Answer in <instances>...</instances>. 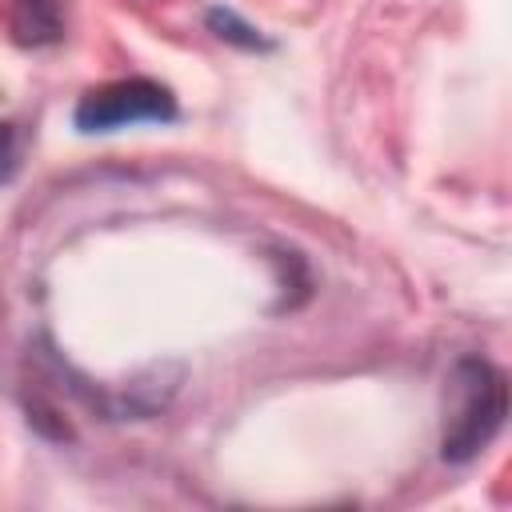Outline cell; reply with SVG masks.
Here are the masks:
<instances>
[{"mask_svg": "<svg viewBox=\"0 0 512 512\" xmlns=\"http://www.w3.org/2000/svg\"><path fill=\"white\" fill-rule=\"evenodd\" d=\"M20 172V132L0 120V184L16 180Z\"/></svg>", "mask_w": 512, "mask_h": 512, "instance_id": "cell-5", "label": "cell"}, {"mask_svg": "<svg viewBox=\"0 0 512 512\" xmlns=\"http://www.w3.org/2000/svg\"><path fill=\"white\" fill-rule=\"evenodd\" d=\"M204 24H208V32L216 40H224L232 48H244V52H268L272 48V40H264L260 28H252L248 20H240L232 8H208Z\"/></svg>", "mask_w": 512, "mask_h": 512, "instance_id": "cell-4", "label": "cell"}, {"mask_svg": "<svg viewBox=\"0 0 512 512\" xmlns=\"http://www.w3.org/2000/svg\"><path fill=\"white\" fill-rule=\"evenodd\" d=\"M508 380L484 356H460L448 384V416L440 436L444 464H472L504 428Z\"/></svg>", "mask_w": 512, "mask_h": 512, "instance_id": "cell-1", "label": "cell"}, {"mask_svg": "<svg viewBox=\"0 0 512 512\" xmlns=\"http://www.w3.org/2000/svg\"><path fill=\"white\" fill-rule=\"evenodd\" d=\"M8 32L20 48H48L64 40V16L60 0H12L8 8Z\"/></svg>", "mask_w": 512, "mask_h": 512, "instance_id": "cell-3", "label": "cell"}, {"mask_svg": "<svg viewBox=\"0 0 512 512\" xmlns=\"http://www.w3.org/2000/svg\"><path fill=\"white\" fill-rule=\"evenodd\" d=\"M180 116V104L168 84L148 80V76H128V80H108L88 88L76 108L72 124L76 132H116L128 124H172Z\"/></svg>", "mask_w": 512, "mask_h": 512, "instance_id": "cell-2", "label": "cell"}]
</instances>
